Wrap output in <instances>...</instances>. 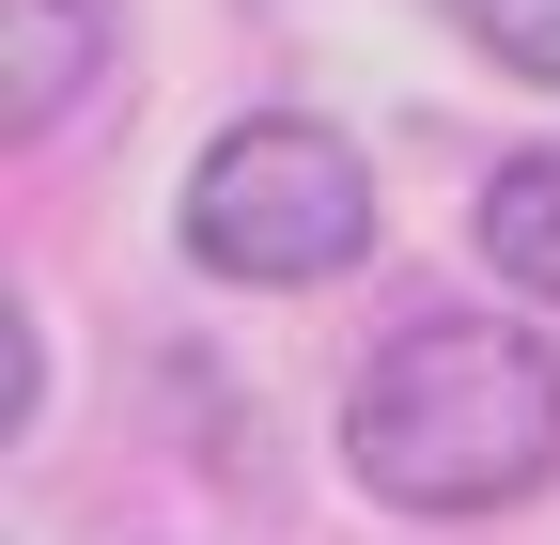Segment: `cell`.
<instances>
[{
	"mask_svg": "<svg viewBox=\"0 0 560 545\" xmlns=\"http://www.w3.org/2000/svg\"><path fill=\"white\" fill-rule=\"evenodd\" d=\"M452 32H467L482 62H514V79L560 94V0H452Z\"/></svg>",
	"mask_w": 560,
	"mask_h": 545,
	"instance_id": "5b68a950",
	"label": "cell"
},
{
	"mask_svg": "<svg viewBox=\"0 0 560 545\" xmlns=\"http://www.w3.org/2000/svg\"><path fill=\"white\" fill-rule=\"evenodd\" d=\"M172 234H187L202 281H234V297H312L342 265H374V156L342 141V125H312V109H249V125L202 141Z\"/></svg>",
	"mask_w": 560,
	"mask_h": 545,
	"instance_id": "7a4b0ae2",
	"label": "cell"
},
{
	"mask_svg": "<svg viewBox=\"0 0 560 545\" xmlns=\"http://www.w3.org/2000/svg\"><path fill=\"white\" fill-rule=\"evenodd\" d=\"M109 79V0H0V141H62Z\"/></svg>",
	"mask_w": 560,
	"mask_h": 545,
	"instance_id": "3957f363",
	"label": "cell"
},
{
	"mask_svg": "<svg viewBox=\"0 0 560 545\" xmlns=\"http://www.w3.org/2000/svg\"><path fill=\"white\" fill-rule=\"evenodd\" d=\"M482 265H499L529 312H560V141L482 172Z\"/></svg>",
	"mask_w": 560,
	"mask_h": 545,
	"instance_id": "277c9868",
	"label": "cell"
},
{
	"mask_svg": "<svg viewBox=\"0 0 560 545\" xmlns=\"http://www.w3.org/2000/svg\"><path fill=\"white\" fill-rule=\"evenodd\" d=\"M32 405H47V327L32 297H0V437H32Z\"/></svg>",
	"mask_w": 560,
	"mask_h": 545,
	"instance_id": "8992f818",
	"label": "cell"
},
{
	"mask_svg": "<svg viewBox=\"0 0 560 545\" xmlns=\"http://www.w3.org/2000/svg\"><path fill=\"white\" fill-rule=\"evenodd\" d=\"M342 467L389 514H514L560 484V344L529 312H405L342 374Z\"/></svg>",
	"mask_w": 560,
	"mask_h": 545,
	"instance_id": "6da1fadb",
	"label": "cell"
}]
</instances>
